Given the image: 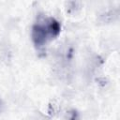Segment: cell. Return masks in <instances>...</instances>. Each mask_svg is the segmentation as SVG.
<instances>
[{
	"label": "cell",
	"mask_w": 120,
	"mask_h": 120,
	"mask_svg": "<svg viewBox=\"0 0 120 120\" xmlns=\"http://www.w3.org/2000/svg\"><path fill=\"white\" fill-rule=\"evenodd\" d=\"M61 31L60 22L52 17H39L32 27V40L36 48L41 49L53 40Z\"/></svg>",
	"instance_id": "1"
},
{
	"label": "cell",
	"mask_w": 120,
	"mask_h": 120,
	"mask_svg": "<svg viewBox=\"0 0 120 120\" xmlns=\"http://www.w3.org/2000/svg\"><path fill=\"white\" fill-rule=\"evenodd\" d=\"M0 110H1V101H0Z\"/></svg>",
	"instance_id": "2"
}]
</instances>
